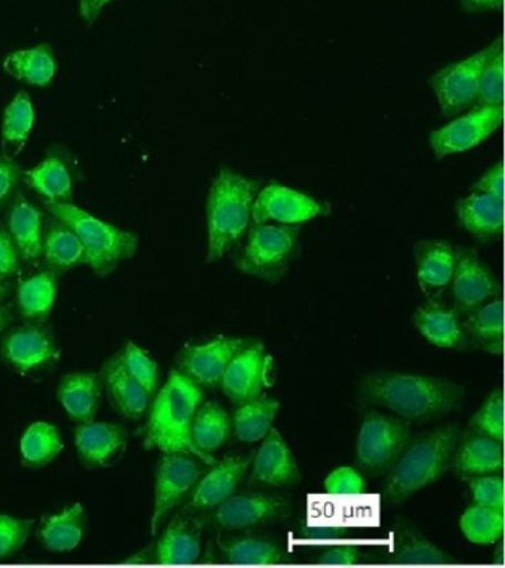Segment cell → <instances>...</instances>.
<instances>
[{
    "mask_svg": "<svg viewBox=\"0 0 505 568\" xmlns=\"http://www.w3.org/2000/svg\"><path fill=\"white\" fill-rule=\"evenodd\" d=\"M246 341L233 337L206 342V344L189 346L180 355L179 371L199 386L219 385L230 362L245 346Z\"/></svg>",
    "mask_w": 505,
    "mask_h": 568,
    "instance_id": "obj_14",
    "label": "cell"
},
{
    "mask_svg": "<svg viewBox=\"0 0 505 568\" xmlns=\"http://www.w3.org/2000/svg\"><path fill=\"white\" fill-rule=\"evenodd\" d=\"M251 462V456L225 457L210 470V474L198 481L184 510L202 513V510L215 509L216 506L223 504L233 495L239 483L245 477Z\"/></svg>",
    "mask_w": 505,
    "mask_h": 568,
    "instance_id": "obj_17",
    "label": "cell"
},
{
    "mask_svg": "<svg viewBox=\"0 0 505 568\" xmlns=\"http://www.w3.org/2000/svg\"><path fill=\"white\" fill-rule=\"evenodd\" d=\"M202 518L196 513L175 515L154 548V561L159 564H193L202 554Z\"/></svg>",
    "mask_w": 505,
    "mask_h": 568,
    "instance_id": "obj_18",
    "label": "cell"
},
{
    "mask_svg": "<svg viewBox=\"0 0 505 568\" xmlns=\"http://www.w3.org/2000/svg\"><path fill=\"white\" fill-rule=\"evenodd\" d=\"M459 225L478 240L501 237L504 230V202L489 195L469 193L456 204Z\"/></svg>",
    "mask_w": 505,
    "mask_h": 568,
    "instance_id": "obj_26",
    "label": "cell"
},
{
    "mask_svg": "<svg viewBox=\"0 0 505 568\" xmlns=\"http://www.w3.org/2000/svg\"><path fill=\"white\" fill-rule=\"evenodd\" d=\"M2 67L7 74L20 82L46 88L52 82L57 71L54 49L47 43L21 49L10 53L3 60Z\"/></svg>",
    "mask_w": 505,
    "mask_h": 568,
    "instance_id": "obj_30",
    "label": "cell"
},
{
    "mask_svg": "<svg viewBox=\"0 0 505 568\" xmlns=\"http://www.w3.org/2000/svg\"><path fill=\"white\" fill-rule=\"evenodd\" d=\"M330 213V204L281 184H269L259 190L252 204L254 224L300 225Z\"/></svg>",
    "mask_w": 505,
    "mask_h": 568,
    "instance_id": "obj_12",
    "label": "cell"
},
{
    "mask_svg": "<svg viewBox=\"0 0 505 568\" xmlns=\"http://www.w3.org/2000/svg\"><path fill=\"white\" fill-rule=\"evenodd\" d=\"M79 459L87 468H109L125 456L128 433L121 425L110 422H87L79 424L77 433Z\"/></svg>",
    "mask_w": 505,
    "mask_h": 568,
    "instance_id": "obj_15",
    "label": "cell"
},
{
    "mask_svg": "<svg viewBox=\"0 0 505 568\" xmlns=\"http://www.w3.org/2000/svg\"><path fill=\"white\" fill-rule=\"evenodd\" d=\"M21 256L14 240L7 230L0 229V280L11 277L20 266Z\"/></svg>",
    "mask_w": 505,
    "mask_h": 568,
    "instance_id": "obj_49",
    "label": "cell"
},
{
    "mask_svg": "<svg viewBox=\"0 0 505 568\" xmlns=\"http://www.w3.org/2000/svg\"><path fill=\"white\" fill-rule=\"evenodd\" d=\"M358 561H361V552L356 546H341V548L327 550L319 559V562L326 566H353Z\"/></svg>",
    "mask_w": 505,
    "mask_h": 568,
    "instance_id": "obj_50",
    "label": "cell"
},
{
    "mask_svg": "<svg viewBox=\"0 0 505 568\" xmlns=\"http://www.w3.org/2000/svg\"><path fill=\"white\" fill-rule=\"evenodd\" d=\"M42 255L52 271H59V273L87 264L81 240L72 229L57 217L50 221L43 231Z\"/></svg>",
    "mask_w": 505,
    "mask_h": 568,
    "instance_id": "obj_31",
    "label": "cell"
},
{
    "mask_svg": "<svg viewBox=\"0 0 505 568\" xmlns=\"http://www.w3.org/2000/svg\"><path fill=\"white\" fill-rule=\"evenodd\" d=\"M259 184L241 173L221 169L206 202L208 262L223 260L245 234Z\"/></svg>",
    "mask_w": 505,
    "mask_h": 568,
    "instance_id": "obj_3",
    "label": "cell"
},
{
    "mask_svg": "<svg viewBox=\"0 0 505 568\" xmlns=\"http://www.w3.org/2000/svg\"><path fill=\"white\" fill-rule=\"evenodd\" d=\"M393 562L397 564H450L454 558L450 554L443 552L432 541L425 537L406 528L398 532L397 544L392 550Z\"/></svg>",
    "mask_w": 505,
    "mask_h": 568,
    "instance_id": "obj_40",
    "label": "cell"
},
{
    "mask_svg": "<svg viewBox=\"0 0 505 568\" xmlns=\"http://www.w3.org/2000/svg\"><path fill=\"white\" fill-rule=\"evenodd\" d=\"M504 0H459L461 7L469 13L496 11L503 7Z\"/></svg>",
    "mask_w": 505,
    "mask_h": 568,
    "instance_id": "obj_52",
    "label": "cell"
},
{
    "mask_svg": "<svg viewBox=\"0 0 505 568\" xmlns=\"http://www.w3.org/2000/svg\"><path fill=\"white\" fill-rule=\"evenodd\" d=\"M64 450L63 438L57 426L48 422H34L21 438L20 452L24 465L43 468L52 464Z\"/></svg>",
    "mask_w": 505,
    "mask_h": 568,
    "instance_id": "obj_35",
    "label": "cell"
},
{
    "mask_svg": "<svg viewBox=\"0 0 505 568\" xmlns=\"http://www.w3.org/2000/svg\"><path fill=\"white\" fill-rule=\"evenodd\" d=\"M43 204L52 216L78 235L85 251L87 265L100 277L112 275L123 261L131 260L139 251L140 237L132 231L100 220L72 202L43 200Z\"/></svg>",
    "mask_w": 505,
    "mask_h": 568,
    "instance_id": "obj_5",
    "label": "cell"
},
{
    "mask_svg": "<svg viewBox=\"0 0 505 568\" xmlns=\"http://www.w3.org/2000/svg\"><path fill=\"white\" fill-rule=\"evenodd\" d=\"M43 216L23 194H17L8 217V233L14 240L21 260L34 261L42 255Z\"/></svg>",
    "mask_w": 505,
    "mask_h": 568,
    "instance_id": "obj_28",
    "label": "cell"
},
{
    "mask_svg": "<svg viewBox=\"0 0 505 568\" xmlns=\"http://www.w3.org/2000/svg\"><path fill=\"white\" fill-rule=\"evenodd\" d=\"M12 323V311L10 308V305L7 304H0V341H2L3 335H6V332L8 331V327H10V324Z\"/></svg>",
    "mask_w": 505,
    "mask_h": 568,
    "instance_id": "obj_53",
    "label": "cell"
},
{
    "mask_svg": "<svg viewBox=\"0 0 505 568\" xmlns=\"http://www.w3.org/2000/svg\"><path fill=\"white\" fill-rule=\"evenodd\" d=\"M504 102V47L503 38L496 39V47L483 67L478 80L476 105H503Z\"/></svg>",
    "mask_w": 505,
    "mask_h": 568,
    "instance_id": "obj_41",
    "label": "cell"
},
{
    "mask_svg": "<svg viewBox=\"0 0 505 568\" xmlns=\"http://www.w3.org/2000/svg\"><path fill=\"white\" fill-rule=\"evenodd\" d=\"M472 193L489 195L496 200H504V166L503 163L495 164L489 171L483 173L472 186Z\"/></svg>",
    "mask_w": 505,
    "mask_h": 568,
    "instance_id": "obj_48",
    "label": "cell"
},
{
    "mask_svg": "<svg viewBox=\"0 0 505 568\" xmlns=\"http://www.w3.org/2000/svg\"><path fill=\"white\" fill-rule=\"evenodd\" d=\"M287 504L282 497L264 495L230 496L216 506L215 521L230 530H241L272 521L285 513Z\"/></svg>",
    "mask_w": 505,
    "mask_h": 568,
    "instance_id": "obj_19",
    "label": "cell"
},
{
    "mask_svg": "<svg viewBox=\"0 0 505 568\" xmlns=\"http://www.w3.org/2000/svg\"><path fill=\"white\" fill-rule=\"evenodd\" d=\"M451 282L458 314H467L491 297L501 295L498 280L472 248L455 247V266Z\"/></svg>",
    "mask_w": 505,
    "mask_h": 568,
    "instance_id": "obj_13",
    "label": "cell"
},
{
    "mask_svg": "<svg viewBox=\"0 0 505 568\" xmlns=\"http://www.w3.org/2000/svg\"><path fill=\"white\" fill-rule=\"evenodd\" d=\"M37 111L32 98L26 91L17 93L10 104L7 105L2 120V138L7 146L20 151L29 141L33 131Z\"/></svg>",
    "mask_w": 505,
    "mask_h": 568,
    "instance_id": "obj_37",
    "label": "cell"
},
{
    "mask_svg": "<svg viewBox=\"0 0 505 568\" xmlns=\"http://www.w3.org/2000/svg\"><path fill=\"white\" fill-rule=\"evenodd\" d=\"M412 320L421 335L438 348L463 349L468 345L458 311L442 301L430 300Z\"/></svg>",
    "mask_w": 505,
    "mask_h": 568,
    "instance_id": "obj_24",
    "label": "cell"
},
{
    "mask_svg": "<svg viewBox=\"0 0 505 568\" xmlns=\"http://www.w3.org/2000/svg\"><path fill=\"white\" fill-rule=\"evenodd\" d=\"M24 172L19 164L11 158H0V206L6 204L12 197L14 191L19 189L21 178Z\"/></svg>",
    "mask_w": 505,
    "mask_h": 568,
    "instance_id": "obj_47",
    "label": "cell"
},
{
    "mask_svg": "<svg viewBox=\"0 0 505 568\" xmlns=\"http://www.w3.org/2000/svg\"><path fill=\"white\" fill-rule=\"evenodd\" d=\"M103 376L95 372L69 373L57 386V398L77 424L95 420L103 394Z\"/></svg>",
    "mask_w": 505,
    "mask_h": 568,
    "instance_id": "obj_23",
    "label": "cell"
},
{
    "mask_svg": "<svg viewBox=\"0 0 505 568\" xmlns=\"http://www.w3.org/2000/svg\"><path fill=\"white\" fill-rule=\"evenodd\" d=\"M459 442L458 425L442 426L410 442L385 483V497L402 504L416 491L441 479L451 468Z\"/></svg>",
    "mask_w": 505,
    "mask_h": 568,
    "instance_id": "obj_4",
    "label": "cell"
},
{
    "mask_svg": "<svg viewBox=\"0 0 505 568\" xmlns=\"http://www.w3.org/2000/svg\"><path fill=\"white\" fill-rule=\"evenodd\" d=\"M202 473L198 457L185 453H163L154 481L153 513L150 518L152 536L158 535L163 519L193 490Z\"/></svg>",
    "mask_w": 505,
    "mask_h": 568,
    "instance_id": "obj_9",
    "label": "cell"
},
{
    "mask_svg": "<svg viewBox=\"0 0 505 568\" xmlns=\"http://www.w3.org/2000/svg\"><path fill=\"white\" fill-rule=\"evenodd\" d=\"M121 357L127 372L130 373L150 395H154L159 384L156 362H154L141 346L137 345L135 342H128L121 353Z\"/></svg>",
    "mask_w": 505,
    "mask_h": 568,
    "instance_id": "obj_42",
    "label": "cell"
},
{
    "mask_svg": "<svg viewBox=\"0 0 505 568\" xmlns=\"http://www.w3.org/2000/svg\"><path fill=\"white\" fill-rule=\"evenodd\" d=\"M503 122V105H474L458 119L433 131L430 145L437 159L465 153L494 135Z\"/></svg>",
    "mask_w": 505,
    "mask_h": 568,
    "instance_id": "obj_10",
    "label": "cell"
},
{
    "mask_svg": "<svg viewBox=\"0 0 505 568\" xmlns=\"http://www.w3.org/2000/svg\"><path fill=\"white\" fill-rule=\"evenodd\" d=\"M469 487L476 505L504 509V479L501 475H478L469 481Z\"/></svg>",
    "mask_w": 505,
    "mask_h": 568,
    "instance_id": "obj_45",
    "label": "cell"
},
{
    "mask_svg": "<svg viewBox=\"0 0 505 568\" xmlns=\"http://www.w3.org/2000/svg\"><path fill=\"white\" fill-rule=\"evenodd\" d=\"M220 548L223 550L228 561L233 564H252V566H269V564L283 562L281 548L273 541L264 539H236L230 541H220Z\"/></svg>",
    "mask_w": 505,
    "mask_h": 568,
    "instance_id": "obj_39",
    "label": "cell"
},
{
    "mask_svg": "<svg viewBox=\"0 0 505 568\" xmlns=\"http://www.w3.org/2000/svg\"><path fill=\"white\" fill-rule=\"evenodd\" d=\"M452 468L464 477L499 473L504 466L503 443L474 434L456 446Z\"/></svg>",
    "mask_w": 505,
    "mask_h": 568,
    "instance_id": "obj_27",
    "label": "cell"
},
{
    "mask_svg": "<svg viewBox=\"0 0 505 568\" xmlns=\"http://www.w3.org/2000/svg\"><path fill=\"white\" fill-rule=\"evenodd\" d=\"M103 385L105 393L109 395L112 406L117 408L128 420H141L148 413L150 404H152L153 395L143 388L127 372L123 366L121 353L113 355L105 363L103 372Z\"/></svg>",
    "mask_w": 505,
    "mask_h": 568,
    "instance_id": "obj_21",
    "label": "cell"
},
{
    "mask_svg": "<svg viewBox=\"0 0 505 568\" xmlns=\"http://www.w3.org/2000/svg\"><path fill=\"white\" fill-rule=\"evenodd\" d=\"M202 398L201 386L180 371H172L152 404L145 425V446L162 453H185L214 465V457L199 450L192 439V422Z\"/></svg>",
    "mask_w": 505,
    "mask_h": 568,
    "instance_id": "obj_2",
    "label": "cell"
},
{
    "mask_svg": "<svg viewBox=\"0 0 505 568\" xmlns=\"http://www.w3.org/2000/svg\"><path fill=\"white\" fill-rule=\"evenodd\" d=\"M37 526L34 519L0 514V559L12 557L28 544Z\"/></svg>",
    "mask_w": 505,
    "mask_h": 568,
    "instance_id": "obj_44",
    "label": "cell"
},
{
    "mask_svg": "<svg viewBox=\"0 0 505 568\" xmlns=\"http://www.w3.org/2000/svg\"><path fill=\"white\" fill-rule=\"evenodd\" d=\"M410 442L411 426L407 422L375 410L366 412L357 437V465L367 473H387Z\"/></svg>",
    "mask_w": 505,
    "mask_h": 568,
    "instance_id": "obj_7",
    "label": "cell"
},
{
    "mask_svg": "<svg viewBox=\"0 0 505 568\" xmlns=\"http://www.w3.org/2000/svg\"><path fill=\"white\" fill-rule=\"evenodd\" d=\"M279 407L281 403L269 397H256L242 403L233 420L234 435L239 442L255 443L263 439L272 429Z\"/></svg>",
    "mask_w": 505,
    "mask_h": 568,
    "instance_id": "obj_36",
    "label": "cell"
},
{
    "mask_svg": "<svg viewBox=\"0 0 505 568\" xmlns=\"http://www.w3.org/2000/svg\"><path fill=\"white\" fill-rule=\"evenodd\" d=\"M232 422L228 412L215 402L199 404L192 422V439L194 446L203 453L219 450L230 437Z\"/></svg>",
    "mask_w": 505,
    "mask_h": 568,
    "instance_id": "obj_34",
    "label": "cell"
},
{
    "mask_svg": "<svg viewBox=\"0 0 505 568\" xmlns=\"http://www.w3.org/2000/svg\"><path fill=\"white\" fill-rule=\"evenodd\" d=\"M269 362L263 344H248L225 368L220 382L224 394L238 404L260 397L267 377Z\"/></svg>",
    "mask_w": 505,
    "mask_h": 568,
    "instance_id": "obj_16",
    "label": "cell"
},
{
    "mask_svg": "<svg viewBox=\"0 0 505 568\" xmlns=\"http://www.w3.org/2000/svg\"><path fill=\"white\" fill-rule=\"evenodd\" d=\"M30 189L41 194L43 200L70 203L73 199V178L64 160L48 155L38 166L24 172Z\"/></svg>",
    "mask_w": 505,
    "mask_h": 568,
    "instance_id": "obj_32",
    "label": "cell"
},
{
    "mask_svg": "<svg viewBox=\"0 0 505 568\" xmlns=\"http://www.w3.org/2000/svg\"><path fill=\"white\" fill-rule=\"evenodd\" d=\"M474 434L486 435V437L504 442V395L503 390L495 389L485 404L474 413L469 422Z\"/></svg>",
    "mask_w": 505,
    "mask_h": 568,
    "instance_id": "obj_43",
    "label": "cell"
},
{
    "mask_svg": "<svg viewBox=\"0 0 505 568\" xmlns=\"http://www.w3.org/2000/svg\"><path fill=\"white\" fill-rule=\"evenodd\" d=\"M87 523V510L82 504L77 501L65 506L43 519L38 530L39 544L50 552H72L85 537Z\"/></svg>",
    "mask_w": 505,
    "mask_h": 568,
    "instance_id": "obj_25",
    "label": "cell"
},
{
    "mask_svg": "<svg viewBox=\"0 0 505 568\" xmlns=\"http://www.w3.org/2000/svg\"><path fill=\"white\" fill-rule=\"evenodd\" d=\"M504 509L474 505L461 517V530L476 545H494L503 537Z\"/></svg>",
    "mask_w": 505,
    "mask_h": 568,
    "instance_id": "obj_38",
    "label": "cell"
},
{
    "mask_svg": "<svg viewBox=\"0 0 505 568\" xmlns=\"http://www.w3.org/2000/svg\"><path fill=\"white\" fill-rule=\"evenodd\" d=\"M503 546H499L498 548V559H496V562H503Z\"/></svg>",
    "mask_w": 505,
    "mask_h": 568,
    "instance_id": "obj_55",
    "label": "cell"
},
{
    "mask_svg": "<svg viewBox=\"0 0 505 568\" xmlns=\"http://www.w3.org/2000/svg\"><path fill=\"white\" fill-rule=\"evenodd\" d=\"M11 287L8 284H0V304L10 295Z\"/></svg>",
    "mask_w": 505,
    "mask_h": 568,
    "instance_id": "obj_54",
    "label": "cell"
},
{
    "mask_svg": "<svg viewBox=\"0 0 505 568\" xmlns=\"http://www.w3.org/2000/svg\"><path fill=\"white\" fill-rule=\"evenodd\" d=\"M0 355L23 375L46 372L61 358L54 333L42 323L23 324L6 332L0 341Z\"/></svg>",
    "mask_w": 505,
    "mask_h": 568,
    "instance_id": "obj_11",
    "label": "cell"
},
{
    "mask_svg": "<svg viewBox=\"0 0 505 568\" xmlns=\"http://www.w3.org/2000/svg\"><path fill=\"white\" fill-rule=\"evenodd\" d=\"M495 47L496 40L489 47L473 53L472 57L438 70L430 79V87L437 98L443 115L452 118V115L463 113L476 104L478 80H481L483 67L494 52Z\"/></svg>",
    "mask_w": 505,
    "mask_h": 568,
    "instance_id": "obj_8",
    "label": "cell"
},
{
    "mask_svg": "<svg viewBox=\"0 0 505 568\" xmlns=\"http://www.w3.org/2000/svg\"><path fill=\"white\" fill-rule=\"evenodd\" d=\"M365 479L349 466L335 469L325 479V491L335 496H357L365 493Z\"/></svg>",
    "mask_w": 505,
    "mask_h": 568,
    "instance_id": "obj_46",
    "label": "cell"
},
{
    "mask_svg": "<svg viewBox=\"0 0 505 568\" xmlns=\"http://www.w3.org/2000/svg\"><path fill=\"white\" fill-rule=\"evenodd\" d=\"M299 234V225L255 224L238 257V268L276 283L290 268Z\"/></svg>",
    "mask_w": 505,
    "mask_h": 568,
    "instance_id": "obj_6",
    "label": "cell"
},
{
    "mask_svg": "<svg viewBox=\"0 0 505 568\" xmlns=\"http://www.w3.org/2000/svg\"><path fill=\"white\" fill-rule=\"evenodd\" d=\"M55 297L57 275L54 271H43L20 284L17 291V306L24 318L42 323L50 317Z\"/></svg>",
    "mask_w": 505,
    "mask_h": 568,
    "instance_id": "obj_33",
    "label": "cell"
},
{
    "mask_svg": "<svg viewBox=\"0 0 505 568\" xmlns=\"http://www.w3.org/2000/svg\"><path fill=\"white\" fill-rule=\"evenodd\" d=\"M255 456L251 479L272 487L294 486L300 481L295 456L277 429H270Z\"/></svg>",
    "mask_w": 505,
    "mask_h": 568,
    "instance_id": "obj_20",
    "label": "cell"
},
{
    "mask_svg": "<svg viewBox=\"0 0 505 568\" xmlns=\"http://www.w3.org/2000/svg\"><path fill=\"white\" fill-rule=\"evenodd\" d=\"M415 261L421 291L428 300H438L454 274L455 247L443 240H423L416 243Z\"/></svg>",
    "mask_w": 505,
    "mask_h": 568,
    "instance_id": "obj_22",
    "label": "cell"
},
{
    "mask_svg": "<svg viewBox=\"0 0 505 568\" xmlns=\"http://www.w3.org/2000/svg\"><path fill=\"white\" fill-rule=\"evenodd\" d=\"M467 344L491 354L503 353L504 302L501 297L468 311L463 322Z\"/></svg>",
    "mask_w": 505,
    "mask_h": 568,
    "instance_id": "obj_29",
    "label": "cell"
},
{
    "mask_svg": "<svg viewBox=\"0 0 505 568\" xmlns=\"http://www.w3.org/2000/svg\"><path fill=\"white\" fill-rule=\"evenodd\" d=\"M114 0H79V16L88 26L94 24L99 20L103 9Z\"/></svg>",
    "mask_w": 505,
    "mask_h": 568,
    "instance_id": "obj_51",
    "label": "cell"
},
{
    "mask_svg": "<svg viewBox=\"0 0 505 568\" xmlns=\"http://www.w3.org/2000/svg\"><path fill=\"white\" fill-rule=\"evenodd\" d=\"M464 386L410 373L375 372L362 381L361 398L388 408L401 419L433 420L463 406Z\"/></svg>",
    "mask_w": 505,
    "mask_h": 568,
    "instance_id": "obj_1",
    "label": "cell"
}]
</instances>
